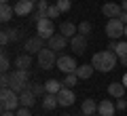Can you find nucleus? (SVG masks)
Returning a JSON list of instances; mask_svg holds the SVG:
<instances>
[{
    "label": "nucleus",
    "mask_w": 127,
    "mask_h": 116,
    "mask_svg": "<svg viewBox=\"0 0 127 116\" xmlns=\"http://www.w3.org/2000/svg\"><path fill=\"white\" fill-rule=\"evenodd\" d=\"M117 63H119V55L114 53V51H108V49L95 53L93 59H91V66H93L97 72H104V74L110 72V70H114Z\"/></svg>",
    "instance_id": "1"
},
{
    "label": "nucleus",
    "mask_w": 127,
    "mask_h": 116,
    "mask_svg": "<svg viewBox=\"0 0 127 116\" xmlns=\"http://www.w3.org/2000/svg\"><path fill=\"white\" fill-rule=\"evenodd\" d=\"M0 108H2V112L4 110H13L17 112L19 108H21V101H19V93H15L13 89H2L0 91Z\"/></svg>",
    "instance_id": "2"
},
{
    "label": "nucleus",
    "mask_w": 127,
    "mask_h": 116,
    "mask_svg": "<svg viewBox=\"0 0 127 116\" xmlns=\"http://www.w3.org/2000/svg\"><path fill=\"white\" fill-rule=\"evenodd\" d=\"M30 85V74L28 70H13L11 72V89L15 93H23Z\"/></svg>",
    "instance_id": "3"
},
{
    "label": "nucleus",
    "mask_w": 127,
    "mask_h": 116,
    "mask_svg": "<svg viewBox=\"0 0 127 116\" xmlns=\"http://www.w3.org/2000/svg\"><path fill=\"white\" fill-rule=\"evenodd\" d=\"M106 36H108L110 40H117V38L125 36V23H123L119 17L108 19V23H106Z\"/></svg>",
    "instance_id": "4"
},
{
    "label": "nucleus",
    "mask_w": 127,
    "mask_h": 116,
    "mask_svg": "<svg viewBox=\"0 0 127 116\" xmlns=\"http://www.w3.org/2000/svg\"><path fill=\"white\" fill-rule=\"evenodd\" d=\"M36 59H38V66H40L42 70H51L53 66H57V55H55V51H51L49 46L42 49L40 53L36 55Z\"/></svg>",
    "instance_id": "5"
},
{
    "label": "nucleus",
    "mask_w": 127,
    "mask_h": 116,
    "mask_svg": "<svg viewBox=\"0 0 127 116\" xmlns=\"http://www.w3.org/2000/svg\"><path fill=\"white\" fill-rule=\"evenodd\" d=\"M45 38H42V36H28L26 38V42H23V51H26V53H30V55H34V53H40L42 49H45Z\"/></svg>",
    "instance_id": "6"
},
{
    "label": "nucleus",
    "mask_w": 127,
    "mask_h": 116,
    "mask_svg": "<svg viewBox=\"0 0 127 116\" xmlns=\"http://www.w3.org/2000/svg\"><path fill=\"white\" fill-rule=\"evenodd\" d=\"M76 59L72 57V55H59L57 57V70H62L64 74H72V72H76Z\"/></svg>",
    "instance_id": "7"
},
{
    "label": "nucleus",
    "mask_w": 127,
    "mask_h": 116,
    "mask_svg": "<svg viewBox=\"0 0 127 116\" xmlns=\"http://www.w3.org/2000/svg\"><path fill=\"white\" fill-rule=\"evenodd\" d=\"M68 45H70V40H68V36H64V34H53L49 40H47V46H49L51 51H55V53H57V51H64Z\"/></svg>",
    "instance_id": "8"
},
{
    "label": "nucleus",
    "mask_w": 127,
    "mask_h": 116,
    "mask_svg": "<svg viewBox=\"0 0 127 116\" xmlns=\"http://www.w3.org/2000/svg\"><path fill=\"white\" fill-rule=\"evenodd\" d=\"M36 32H38V36H42V38H47V40H49L51 36H53V32H55L53 19H49V17L40 19V21L36 23Z\"/></svg>",
    "instance_id": "9"
},
{
    "label": "nucleus",
    "mask_w": 127,
    "mask_h": 116,
    "mask_svg": "<svg viewBox=\"0 0 127 116\" xmlns=\"http://www.w3.org/2000/svg\"><path fill=\"white\" fill-rule=\"evenodd\" d=\"M57 99H59V106L70 108L74 101H76V95H74V91L70 89V87H62V91L57 93Z\"/></svg>",
    "instance_id": "10"
},
{
    "label": "nucleus",
    "mask_w": 127,
    "mask_h": 116,
    "mask_svg": "<svg viewBox=\"0 0 127 116\" xmlns=\"http://www.w3.org/2000/svg\"><path fill=\"white\" fill-rule=\"evenodd\" d=\"M32 13H34V2L32 0H19V2H15V15L28 17Z\"/></svg>",
    "instance_id": "11"
},
{
    "label": "nucleus",
    "mask_w": 127,
    "mask_h": 116,
    "mask_svg": "<svg viewBox=\"0 0 127 116\" xmlns=\"http://www.w3.org/2000/svg\"><path fill=\"white\" fill-rule=\"evenodd\" d=\"M70 49L74 51V53H85L87 51V36H83V34H76V36H72L70 38Z\"/></svg>",
    "instance_id": "12"
},
{
    "label": "nucleus",
    "mask_w": 127,
    "mask_h": 116,
    "mask_svg": "<svg viewBox=\"0 0 127 116\" xmlns=\"http://www.w3.org/2000/svg\"><path fill=\"white\" fill-rule=\"evenodd\" d=\"M102 13H104L106 17L114 19V17H119V15L123 13V6L119 4V2H106V4L102 6Z\"/></svg>",
    "instance_id": "13"
},
{
    "label": "nucleus",
    "mask_w": 127,
    "mask_h": 116,
    "mask_svg": "<svg viewBox=\"0 0 127 116\" xmlns=\"http://www.w3.org/2000/svg\"><path fill=\"white\" fill-rule=\"evenodd\" d=\"M114 112H117V106H114L112 101H108V99L97 101V114H102V116H114Z\"/></svg>",
    "instance_id": "14"
},
{
    "label": "nucleus",
    "mask_w": 127,
    "mask_h": 116,
    "mask_svg": "<svg viewBox=\"0 0 127 116\" xmlns=\"http://www.w3.org/2000/svg\"><path fill=\"white\" fill-rule=\"evenodd\" d=\"M15 68L17 70H30L32 68V55L30 53H21L15 57Z\"/></svg>",
    "instance_id": "15"
},
{
    "label": "nucleus",
    "mask_w": 127,
    "mask_h": 116,
    "mask_svg": "<svg viewBox=\"0 0 127 116\" xmlns=\"http://www.w3.org/2000/svg\"><path fill=\"white\" fill-rule=\"evenodd\" d=\"M36 99H38V97L32 93L30 89H26L23 93H19V101H21V106H23V108H32L34 103H36Z\"/></svg>",
    "instance_id": "16"
},
{
    "label": "nucleus",
    "mask_w": 127,
    "mask_h": 116,
    "mask_svg": "<svg viewBox=\"0 0 127 116\" xmlns=\"http://www.w3.org/2000/svg\"><path fill=\"white\" fill-rule=\"evenodd\" d=\"M125 91H127V87L123 85V82H110L108 85V95H112V97H123L125 95Z\"/></svg>",
    "instance_id": "17"
},
{
    "label": "nucleus",
    "mask_w": 127,
    "mask_h": 116,
    "mask_svg": "<svg viewBox=\"0 0 127 116\" xmlns=\"http://www.w3.org/2000/svg\"><path fill=\"white\" fill-rule=\"evenodd\" d=\"M59 32H62L64 36H68V38H72V36L78 34V25H74L72 21H64L62 27H59Z\"/></svg>",
    "instance_id": "18"
},
{
    "label": "nucleus",
    "mask_w": 127,
    "mask_h": 116,
    "mask_svg": "<svg viewBox=\"0 0 127 116\" xmlns=\"http://www.w3.org/2000/svg\"><path fill=\"white\" fill-rule=\"evenodd\" d=\"M57 106H59V99H57V95H53V93H47L45 97H42V108H45V110H55Z\"/></svg>",
    "instance_id": "19"
},
{
    "label": "nucleus",
    "mask_w": 127,
    "mask_h": 116,
    "mask_svg": "<svg viewBox=\"0 0 127 116\" xmlns=\"http://www.w3.org/2000/svg\"><path fill=\"white\" fill-rule=\"evenodd\" d=\"M93 72H95V68L91 66V63H85V66L76 68V76L81 78V80H87V78H91V76H93Z\"/></svg>",
    "instance_id": "20"
},
{
    "label": "nucleus",
    "mask_w": 127,
    "mask_h": 116,
    "mask_svg": "<svg viewBox=\"0 0 127 116\" xmlns=\"http://www.w3.org/2000/svg\"><path fill=\"white\" fill-rule=\"evenodd\" d=\"M81 112L85 116H91L97 112V101H93V99H85V101L81 103Z\"/></svg>",
    "instance_id": "21"
},
{
    "label": "nucleus",
    "mask_w": 127,
    "mask_h": 116,
    "mask_svg": "<svg viewBox=\"0 0 127 116\" xmlns=\"http://www.w3.org/2000/svg\"><path fill=\"white\" fill-rule=\"evenodd\" d=\"M13 15H15V6H11L9 2L0 6V19H2L4 23H6V21H11V19H13Z\"/></svg>",
    "instance_id": "22"
},
{
    "label": "nucleus",
    "mask_w": 127,
    "mask_h": 116,
    "mask_svg": "<svg viewBox=\"0 0 127 116\" xmlns=\"http://www.w3.org/2000/svg\"><path fill=\"white\" fill-rule=\"evenodd\" d=\"M62 87H64V82L55 80V78H51V80H47V82H45V89H47V93H53V95H57L59 91H62Z\"/></svg>",
    "instance_id": "23"
},
{
    "label": "nucleus",
    "mask_w": 127,
    "mask_h": 116,
    "mask_svg": "<svg viewBox=\"0 0 127 116\" xmlns=\"http://www.w3.org/2000/svg\"><path fill=\"white\" fill-rule=\"evenodd\" d=\"M28 89L36 95V97H45V95H47V89H45V85H42V82H30V85H28Z\"/></svg>",
    "instance_id": "24"
},
{
    "label": "nucleus",
    "mask_w": 127,
    "mask_h": 116,
    "mask_svg": "<svg viewBox=\"0 0 127 116\" xmlns=\"http://www.w3.org/2000/svg\"><path fill=\"white\" fill-rule=\"evenodd\" d=\"M78 80H81V78L76 76V72H72V74H66V78H64V87H70V89H72V87L76 85Z\"/></svg>",
    "instance_id": "25"
},
{
    "label": "nucleus",
    "mask_w": 127,
    "mask_h": 116,
    "mask_svg": "<svg viewBox=\"0 0 127 116\" xmlns=\"http://www.w3.org/2000/svg\"><path fill=\"white\" fill-rule=\"evenodd\" d=\"M9 70H11L9 55H6V51H2V55H0V72H9Z\"/></svg>",
    "instance_id": "26"
},
{
    "label": "nucleus",
    "mask_w": 127,
    "mask_h": 116,
    "mask_svg": "<svg viewBox=\"0 0 127 116\" xmlns=\"http://www.w3.org/2000/svg\"><path fill=\"white\" fill-rule=\"evenodd\" d=\"M78 34L89 36V34H91V23H89V21H81V23H78Z\"/></svg>",
    "instance_id": "27"
},
{
    "label": "nucleus",
    "mask_w": 127,
    "mask_h": 116,
    "mask_svg": "<svg viewBox=\"0 0 127 116\" xmlns=\"http://www.w3.org/2000/svg\"><path fill=\"white\" fill-rule=\"evenodd\" d=\"M55 4L59 6V11H62V13H68V11L72 9V2H70V0H57Z\"/></svg>",
    "instance_id": "28"
},
{
    "label": "nucleus",
    "mask_w": 127,
    "mask_h": 116,
    "mask_svg": "<svg viewBox=\"0 0 127 116\" xmlns=\"http://www.w3.org/2000/svg\"><path fill=\"white\" fill-rule=\"evenodd\" d=\"M114 53H117L119 57H125V55H127V40H125V42H117V49H114Z\"/></svg>",
    "instance_id": "29"
},
{
    "label": "nucleus",
    "mask_w": 127,
    "mask_h": 116,
    "mask_svg": "<svg viewBox=\"0 0 127 116\" xmlns=\"http://www.w3.org/2000/svg\"><path fill=\"white\" fill-rule=\"evenodd\" d=\"M47 15H49V19H57L59 15H62V11H59V6H57V4H51V6H49V11H47Z\"/></svg>",
    "instance_id": "30"
},
{
    "label": "nucleus",
    "mask_w": 127,
    "mask_h": 116,
    "mask_svg": "<svg viewBox=\"0 0 127 116\" xmlns=\"http://www.w3.org/2000/svg\"><path fill=\"white\" fill-rule=\"evenodd\" d=\"M0 87L2 89H9L11 87V74L9 72H2V76H0Z\"/></svg>",
    "instance_id": "31"
},
{
    "label": "nucleus",
    "mask_w": 127,
    "mask_h": 116,
    "mask_svg": "<svg viewBox=\"0 0 127 116\" xmlns=\"http://www.w3.org/2000/svg\"><path fill=\"white\" fill-rule=\"evenodd\" d=\"M9 42H11V30H2L0 32V45L6 46Z\"/></svg>",
    "instance_id": "32"
},
{
    "label": "nucleus",
    "mask_w": 127,
    "mask_h": 116,
    "mask_svg": "<svg viewBox=\"0 0 127 116\" xmlns=\"http://www.w3.org/2000/svg\"><path fill=\"white\" fill-rule=\"evenodd\" d=\"M23 38V32L19 30V27H13L11 30V42H17V40H21Z\"/></svg>",
    "instance_id": "33"
},
{
    "label": "nucleus",
    "mask_w": 127,
    "mask_h": 116,
    "mask_svg": "<svg viewBox=\"0 0 127 116\" xmlns=\"http://www.w3.org/2000/svg\"><path fill=\"white\" fill-rule=\"evenodd\" d=\"M49 2H47V0H38L36 2V11H42V13H47V11H49Z\"/></svg>",
    "instance_id": "34"
},
{
    "label": "nucleus",
    "mask_w": 127,
    "mask_h": 116,
    "mask_svg": "<svg viewBox=\"0 0 127 116\" xmlns=\"http://www.w3.org/2000/svg\"><path fill=\"white\" fill-rule=\"evenodd\" d=\"M114 106H117V110H121V112H123V110H127V99H125V97H119Z\"/></svg>",
    "instance_id": "35"
},
{
    "label": "nucleus",
    "mask_w": 127,
    "mask_h": 116,
    "mask_svg": "<svg viewBox=\"0 0 127 116\" xmlns=\"http://www.w3.org/2000/svg\"><path fill=\"white\" fill-rule=\"evenodd\" d=\"M17 116H32V114H30V108H23V106H21V108L17 110Z\"/></svg>",
    "instance_id": "36"
},
{
    "label": "nucleus",
    "mask_w": 127,
    "mask_h": 116,
    "mask_svg": "<svg viewBox=\"0 0 127 116\" xmlns=\"http://www.w3.org/2000/svg\"><path fill=\"white\" fill-rule=\"evenodd\" d=\"M119 19H121V21H123V23H125V25H127V11H123V13L119 15Z\"/></svg>",
    "instance_id": "37"
},
{
    "label": "nucleus",
    "mask_w": 127,
    "mask_h": 116,
    "mask_svg": "<svg viewBox=\"0 0 127 116\" xmlns=\"http://www.w3.org/2000/svg\"><path fill=\"white\" fill-rule=\"evenodd\" d=\"M0 116H17V112H13V110H4Z\"/></svg>",
    "instance_id": "38"
},
{
    "label": "nucleus",
    "mask_w": 127,
    "mask_h": 116,
    "mask_svg": "<svg viewBox=\"0 0 127 116\" xmlns=\"http://www.w3.org/2000/svg\"><path fill=\"white\" fill-rule=\"evenodd\" d=\"M119 63H121V66H127V55L125 57H119Z\"/></svg>",
    "instance_id": "39"
},
{
    "label": "nucleus",
    "mask_w": 127,
    "mask_h": 116,
    "mask_svg": "<svg viewBox=\"0 0 127 116\" xmlns=\"http://www.w3.org/2000/svg\"><path fill=\"white\" fill-rule=\"evenodd\" d=\"M114 49H117V42L112 40V42H110V45H108V51H114Z\"/></svg>",
    "instance_id": "40"
},
{
    "label": "nucleus",
    "mask_w": 127,
    "mask_h": 116,
    "mask_svg": "<svg viewBox=\"0 0 127 116\" xmlns=\"http://www.w3.org/2000/svg\"><path fill=\"white\" fill-rule=\"evenodd\" d=\"M121 6H123V11H127V0H123V2H121Z\"/></svg>",
    "instance_id": "41"
},
{
    "label": "nucleus",
    "mask_w": 127,
    "mask_h": 116,
    "mask_svg": "<svg viewBox=\"0 0 127 116\" xmlns=\"http://www.w3.org/2000/svg\"><path fill=\"white\" fill-rule=\"evenodd\" d=\"M121 82H123V85H125V87H127V74H125V76H123V80H121Z\"/></svg>",
    "instance_id": "42"
},
{
    "label": "nucleus",
    "mask_w": 127,
    "mask_h": 116,
    "mask_svg": "<svg viewBox=\"0 0 127 116\" xmlns=\"http://www.w3.org/2000/svg\"><path fill=\"white\" fill-rule=\"evenodd\" d=\"M6 2H9V0H0V4H6Z\"/></svg>",
    "instance_id": "43"
},
{
    "label": "nucleus",
    "mask_w": 127,
    "mask_h": 116,
    "mask_svg": "<svg viewBox=\"0 0 127 116\" xmlns=\"http://www.w3.org/2000/svg\"><path fill=\"white\" fill-rule=\"evenodd\" d=\"M76 116H85V114H83V112H78V114H76Z\"/></svg>",
    "instance_id": "44"
},
{
    "label": "nucleus",
    "mask_w": 127,
    "mask_h": 116,
    "mask_svg": "<svg viewBox=\"0 0 127 116\" xmlns=\"http://www.w3.org/2000/svg\"><path fill=\"white\" fill-rule=\"evenodd\" d=\"M91 116H102V114H97V112H95V114H91Z\"/></svg>",
    "instance_id": "45"
},
{
    "label": "nucleus",
    "mask_w": 127,
    "mask_h": 116,
    "mask_svg": "<svg viewBox=\"0 0 127 116\" xmlns=\"http://www.w3.org/2000/svg\"><path fill=\"white\" fill-rule=\"evenodd\" d=\"M62 116H72V114H62Z\"/></svg>",
    "instance_id": "46"
},
{
    "label": "nucleus",
    "mask_w": 127,
    "mask_h": 116,
    "mask_svg": "<svg viewBox=\"0 0 127 116\" xmlns=\"http://www.w3.org/2000/svg\"><path fill=\"white\" fill-rule=\"evenodd\" d=\"M125 36H127V25H125Z\"/></svg>",
    "instance_id": "47"
},
{
    "label": "nucleus",
    "mask_w": 127,
    "mask_h": 116,
    "mask_svg": "<svg viewBox=\"0 0 127 116\" xmlns=\"http://www.w3.org/2000/svg\"><path fill=\"white\" fill-rule=\"evenodd\" d=\"M32 2H38V0H32Z\"/></svg>",
    "instance_id": "48"
},
{
    "label": "nucleus",
    "mask_w": 127,
    "mask_h": 116,
    "mask_svg": "<svg viewBox=\"0 0 127 116\" xmlns=\"http://www.w3.org/2000/svg\"><path fill=\"white\" fill-rule=\"evenodd\" d=\"M125 112H127V110H125Z\"/></svg>",
    "instance_id": "49"
}]
</instances>
